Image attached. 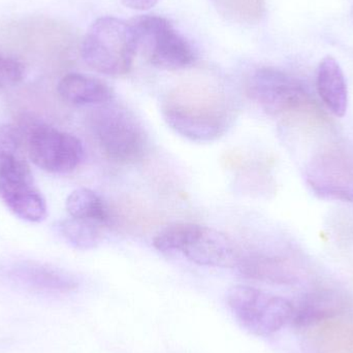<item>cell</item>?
Listing matches in <instances>:
<instances>
[{
    "instance_id": "ffe728a7",
    "label": "cell",
    "mask_w": 353,
    "mask_h": 353,
    "mask_svg": "<svg viewBox=\"0 0 353 353\" xmlns=\"http://www.w3.org/2000/svg\"><path fill=\"white\" fill-rule=\"evenodd\" d=\"M159 0H122L126 8L136 10H147L155 6Z\"/></svg>"
},
{
    "instance_id": "7a4b0ae2",
    "label": "cell",
    "mask_w": 353,
    "mask_h": 353,
    "mask_svg": "<svg viewBox=\"0 0 353 353\" xmlns=\"http://www.w3.org/2000/svg\"><path fill=\"white\" fill-rule=\"evenodd\" d=\"M81 57L89 68L107 76L130 72L138 51L132 23L101 17L92 23L81 43Z\"/></svg>"
},
{
    "instance_id": "52a82bcc",
    "label": "cell",
    "mask_w": 353,
    "mask_h": 353,
    "mask_svg": "<svg viewBox=\"0 0 353 353\" xmlns=\"http://www.w3.org/2000/svg\"><path fill=\"white\" fill-rule=\"evenodd\" d=\"M0 197L10 211L24 221L37 223L47 216L46 199L35 186L22 152L0 159Z\"/></svg>"
},
{
    "instance_id": "d6986e66",
    "label": "cell",
    "mask_w": 353,
    "mask_h": 353,
    "mask_svg": "<svg viewBox=\"0 0 353 353\" xmlns=\"http://www.w3.org/2000/svg\"><path fill=\"white\" fill-rule=\"evenodd\" d=\"M24 136L18 128L8 124L0 125V159L8 154L23 152Z\"/></svg>"
},
{
    "instance_id": "7c38bea8",
    "label": "cell",
    "mask_w": 353,
    "mask_h": 353,
    "mask_svg": "<svg viewBox=\"0 0 353 353\" xmlns=\"http://www.w3.org/2000/svg\"><path fill=\"white\" fill-rule=\"evenodd\" d=\"M57 91L66 103L78 107L101 105L115 99L113 89L99 79L87 74H66L58 83Z\"/></svg>"
},
{
    "instance_id": "8fae6325",
    "label": "cell",
    "mask_w": 353,
    "mask_h": 353,
    "mask_svg": "<svg viewBox=\"0 0 353 353\" xmlns=\"http://www.w3.org/2000/svg\"><path fill=\"white\" fill-rule=\"evenodd\" d=\"M8 275L14 281L43 292L68 294L79 286L77 278L68 272L34 261L14 263L8 270Z\"/></svg>"
},
{
    "instance_id": "4fadbf2b",
    "label": "cell",
    "mask_w": 353,
    "mask_h": 353,
    "mask_svg": "<svg viewBox=\"0 0 353 353\" xmlns=\"http://www.w3.org/2000/svg\"><path fill=\"white\" fill-rule=\"evenodd\" d=\"M317 91L327 109L342 118L347 112L348 90L341 66L335 58L327 56L321 60L317 70Z\"/></svg>"
},
{
    "instance_id": "30bf717a",
    "label": "cell",
    "mask_w": 353,
    "mask_h": 353,
    "mask_svg": "<svg viewBox=\"0 0 353 353\" xmlns=\"http://www.w3.org/2000/svg\"><path fill=\"white\" fill-rule=\"evenodd\" d=\"M347 305L348 299L343 292L321 288L305 294L296 304H292L290 321L296 329H309L343 314Z\"/></svg>"
},
{
    "instance_id": "3957f363",
    "label": "cell",
    "mask_w": 353,
    "mask_h": 353,
    "mask_svg": "<svg viewBox=\"0 0 353 353\" xmlns=\"http://www.w3.org/2000/svg\"><path fill=\"white\" fill-rule=\"evenodd\" d=\"M92 130L101 150L116 163H138L148 150V137L142 124L130 111L117 105L107 103L97 110Z\"/></svg>"
},
{
    "instance_id": "5bb4252c",
    "label": "cell",
    "mask_w": 353,
    "mask_h": 353,
    "mask_svg": "<svg viewBox=\"0 0 353 353\" xmlns=\"http://www.w3.org/2000/svg\"><path fill=\"white\" fill-rule=\"evenodd\" d=\"M66 210L70 217L86 220L97 225L110 221L109 208L103 197L88 188H78L72 191L65 201Z\"/></svg>"
},
{
    "instance_id": "6da1fadb",
    "label": "cell",
    "mask_w": 353,
    "mask_h": 353,
    "mask_svg": "<svg viewBox=\"0 0 353 353\" xmlns=\"http://www.w3.org/2000/svg\"><path fill=\"white\" fill-rule=\"evenodd\" d=\"M153 246L163 253L181 252L189 261L205 267H239L243 259L226 234L189 222L165 226L153 239Z\"/></svg>"
},
{
    "instance_id": "277c9868",
    "label": "cell",
    "mask_w": 353,
    "mask_h": 353,
    "mask_svg": "<svg viewBox=\"0 0 353 353\" xmlns=\"http://www.w3.org/2000/svg\"><path fill=\"white\" fill-rule=\"evenodd\" d=\"M226 301L241 327L255 336L273 335L292 319V303L250 286H234Z\"/></svg>"
},
{
    "instance_id": "e0dca14e",
    "label": "cell",
    "mask_w": 353,
    "mask_h": 353,
    "mask_svg": "<svg viewBox=\"0 0 353 353\" xmlns=\"http://www.w3.org/2000/svg\"><path fill=\"white\" fill-rule=\"evenodd\" d=\"M218 12L239 24L254 25L265 14V0H213Z\"/></svg>"
},
{
    "instance_id": "8992f818",
    "label": "cell",
    "mask_w": 353,
    "mask_h": 353,
    "mask_svg": "<svg viewBox=\"0 0 353 353\" xmlns=\"http://www.w3.org/2000/svg\"><path fill=\"white\" fill-rule=\"evenodd\" d=\"M26 148L31 161L48 173H72L84 159L80 139L45 123H33L26 132Z\"/></svg>"
},
{
    "instance_id": "ba28073f",
    "label": "cell",
    "mask_w": 353,
    "mask_h": 353,
    "mask_svg": "<svg viewBox=\"0 0 353 353\" xmlns=\"http://www.w3.org/2000/svg\"><path fill=\"white\" fill-rule=\"evenodd\" d=\"M247 90L251 99L268 111H288L309 101L302 83L276 68L255 70L249 78Z\"/></svg>"
},
{
    "instance_id": "ac0fdd59",
    "label": "cell",
    "mask_w": 353,
    "mask_h": 353,
    "mask_svg": "<svg viewBox=\"0 0 353 353\" xmlns=\"http://www.w3.org/2000/svg\"><path fill=\"white\" fill-rule=\"evenodd\" d=\"M24 76L25 68L22 62L0 52V90L19 84Z\"/></svg>"
},
{
    "instance_id": "9a60e30c",
    "label": "cell",
    "mask_w": 353,
    "mask_h": 353,
    "mask_svg": "<svg viewBox=\"0 0 353 353\" xmlns=\"http://www.w3.org/2000/svg\"><path fill=\"white\" fill-rule=\"evenodd\" d=\"M241 272L247 277L274 283H292L296 281V272L280 259L268 257H249L241 261Z\"/></svg>"
},
{
    "instance_id": "9c48e42d",
    "label": "cell",
    "mask_w": 353,
    "mask_h": 353,
    "mask_svg": "<svg viewBox=\"0 0 353 353\" xmlns=\"http://www.w3.org/2000/svg\"><path fill=\"white\" fill-rule=\"evenodd\" d=\"M163 113L172 130L193 142H213L223 136L228 128L224 116L194 105L169 103Z\"/></svg>"
},
{
    "instance_id": "5b68a950",
    "label": "cell",
    "mask_w": 353,
    "mask_h": 353,
    "mask_svg": "<svg viewBox=\"0 0 353 353\" xmlns=\"http://www.w3.org/2000/svg\"><path fill=\"white\" fill-rule=\"evenodd\" d=\"M132 25L136 32L138 49L144 50L155 68L178 70L194 63L192 48L168 19L145 14L134 19Z\"/></svg>"
},
{
    "instance_id": "2e32d148",
    "label": "cell",
    "mask_w": 353,
    "mask_h": 353,
    "mask_svg": "<svg viewBox=\"0 0 353 353\" xmlns=\"http://www.w3.org/2000/svg\"><path fill=\"white\" fill-rule=\"evenodd\" d=\"M56 230L68 244L80 250L95 248L101 241L99 225L86 220L68 218L58 222Z\"/></svg>"
}]
</instances>
